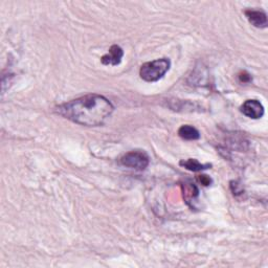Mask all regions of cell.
<instances>
[{
  "label": "cell",
  "mask_w": 268,
  "mask_h": 268,
  "mask_svg": "<svg viewBox=\"0 0 268 268\" xmlns=\"http://www.w3.org/2000/svg\"><path fill=\"white\" fill-rule=\"evenodd\" d=\"M230 187H231V190H233L234 192V195H238V194H242L243 193V190H239V185L237 183H230Z\"/></svg>",
  "instance_id": "obj_12"
},
{
  "label": "cell",
  "mask_w": 268,
  "mask_h": 268,
  "mask_svg": "<svg viewBox=\"0 0 268 268\" xmlns=\"http://www.w3.org/2000/svg\"><path fill=\"white\" fill-rule=\"evenodd\" d=\"M123 57H124V50L122 49L119 45H112L106 55L102 57V63L104 65H112V66H117L121 62Z\"/></svg>",
  "instance_id": "obj_5"
},
{
  "label": "cell",
  "mask_w": 268,
  "mask_h": 268,
  "mask_svg": "<svg viewBox=\"0 0 268 268\" xmlns=\"http://www.w3.org/2000/svg\"><path fill=\"white\" fill-rule=\"evenodd\" d=\"M113 109V105L105 97L88 95L57 106L55 112L76 124L97 127L110 117Z\"/></svg>",
  "instance_id": "obj_1"
},
{
  "label": "cell",
  "mask_w": 268,
  "mask_h": 268,
  "mask_svg": "<svg viewBox=\"0 0 268 268\" xmlns=\"http://www.w3.org/2000/svg\"><path fill=\"white\" fill-rule=\"evenodd\" d=\"M239 79H240V81L243 83H248V82H250L251 77L249 74H247V72L243 71L240 75H239Z\"/></svg>",
  "instance_id": "obj_11"
},
{
  "label": "cell",
  "mask_w": 268,
  "mask_h": 268,
  "mask_svg": "<svg viewBox=\"0 0 268 268\" xmlns=\"http://www.w3.org/2000/svg\"><path fill=\"white\" fill-rule=\"evenodd\" d=\"M178 135L186 141H196L200 139V133L198 130L190 125H184L179 128Z\"/></svg>",
  "instance_id": "obj_8"
},
{
  "label": "cell",
  "mask_w": 268,
  "mask_h": 268,
  "mask_svg": "<svg viewBox=\"0 0 268 268\" xmlns=\"http://www.w3.org/2000/svg\"><path fill=\"white\" fill-rule=\"evenodd\" d=\"M170 66L171 62L166 58L147 62L142 65L140 69V76L146 82H156L168 72Z\"/></svg>",
  "instance_id": "obj_2"
},
{
  "label": "cell",
  "mask_w": 268,
  "mask_h": 268,
  "mask_svg": "<svg viewBox=\"0 0 268 268\" xmlns=\"http://www.w3.org/2000/svg\"><path fill=\"white\" fill-rule=\"evenodd\" d=\"M198 180L201 183V185H204L206 186H209V185L212 184V179L209 178L208 176H206V175H200V176H198Z\"/></svg>",
  "instance_id": "obj_10"
},
{
  "label": "cell",
  "mask_w": 268,
  "mask_h": 268,
  "mask_svg": "<svg viewBox=\"0 0 268 268\" xmlns=\"http://www.w3.org/2000/svg\"><path fill=\"white\" fill-rule=\"evenodd\" d=\"M180 165L192 172H200L204 170H207V169H211L212 166V165L209 164H201L197 161V159H194V158H189L186 159V161H182L180 162Z\"/></svg>",
  "instance_id": "obj_7"
},
{
  "label": "cell",
  "mask_w": 268,
  "mask_h": 268,
  "mask_svg": "<svg viewBox=\"0 0 268 268\" xmlns=\"http://www.w3.org/2000/svg\"><path fill=\"white\" fill-rule=\"evenodd\" d=\"M245 16L249 22L256 27L265 28L268 24L266 13L261 10H246Z\"/></svg>",
  "instance_id": "obj_6"
},
{
  "label": "cell",
  "mask_w": 268,
  "mask_h": 268,
  "mask_svg": "<svg viewBox=\"0 0 268 268\" xmlns=\"http://www.w3.org/2000/svg\"><path fill=\"white\" fill-rule=\"evenodd\" d=\"M241 112L245 117L258 120L264 115V107L262 103L258 100H247L245 101L240 108Z\"/></svg>",
  "instance_id": "obj_4"
},
{
  "label": "cell",
  "mask_w": 268,
  "mask_h": 268,
  "mask_svg": "<svg viewBox=\"0 0 268 268\" xmlns=\"http://www.w3.org/2000/svg\"><path fill=\"white\" fill-rule=\"evenodd\" d=\"M183 190H184V195L186 197V200L189 205H190V202L195 201L196 200V198L199 196V191L197 189V186L194 184L185 183L183 185Z\"/></svg>",
  "instance_id": "obj_9"
},
{
  "label": "cell",
  "mask_w": 268,
  "mask_h": 268,
  "mask_svg": "<svg viewBox=\"0 0 268 268\" xmlns=\"http://www.w3.org/2000/svg\"><path fill=\"white\" fill-rule=\"evenodd\" d=\"M121 164L127 168L143 171L149 165V156L143 151H131L121 158Z\"/></svg>",
  "instance_id": "obj_3"
}]
</instances>
